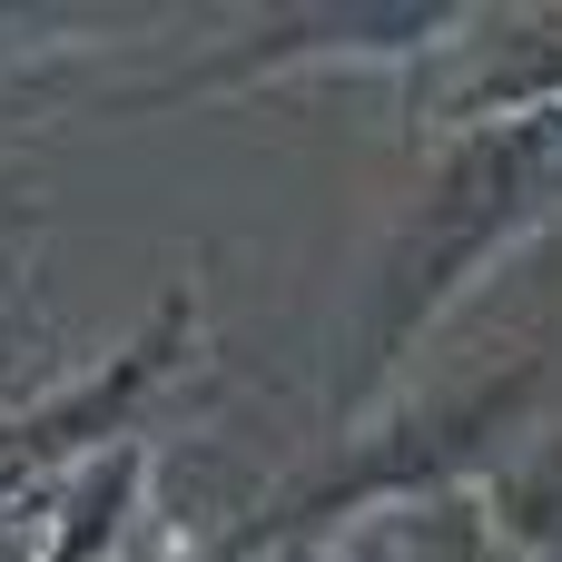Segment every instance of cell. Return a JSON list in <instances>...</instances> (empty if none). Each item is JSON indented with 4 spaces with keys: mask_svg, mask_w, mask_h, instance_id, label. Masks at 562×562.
<instances>
[{
    "mask_svg": "<svg viewBox=\"0 0 562 562\" xmlns=\"http://www.w3.org/2000/svg\"><path fill=\"white\" fill-rule=\"evenodd\" d=\"M286 562H346V553H286Z\"/></svg>",
    "mask_w": 562,
    "mask_h": 562,
    "instance_id": "obj_6",
    "label": "cell"
},
{
    "mask_svg": "<svg viewBox=\"0 0 562 562\" xmlns=\"http://www.w3.org/2000/svg\"><path fill=\"white\" fill-rule=\"evenodd\" d=\"M178 346H188V296H168V306H158V326H148L138 346H119L79 395H49V405L10 415V425H0V504H10L30 474H69V454H89L99 435H119V425H128V405L178 366Z\"/></svg>",
    "mask_w": 562,
    "mask_h": 562,
    "instance_id": "obj_3",
    "label": "cell"
},
{
    "mask_svg": "<svg viewBox=\"0 0 562 562\" xmlns=\"http://www.w3.org/2000/svg\"><path fill=\"white\" fill-rule=\"evenodd\" d=\"M415 562H494V533H484V514H474V504H445V514L425 524Z\"/></svg>",
    "mask_w": 562,
    "mask_h": 562,
    "instance_id": "obj_5",
    "label": "cell"
},
{
    "mask_svg": "<svg viewBox=\"0 0 562 562\" xmlns=\"http://www.w3.org/2000/svg\"><path fill=\"white\" fill-rule=\"evenodd\" d=\"M553 198H562V119L553 109H524V119H504V128H474V138L435 168L425 207L405 217V237H395V257H385V277H375V306H366V336H356V385H375V366H395V356L454 306V286H464L524 217H543Z\"/></svg>",
    "mask_w": 562,
    "mask_h": 562,
    "instance_id": "obj_1",
    "label": "cell"
},
{
    "mask_svg": "<svg viewBox=\"0 0 562 562\" xmlns=\"http://www.w3.org/2000/svg\"><path fill=\"white\" fill-rule=\"evenodd\" d=\"M514 395H524V375H494V385H474V395H445V405H415L385 445H366L356 464H336V484H316V494H286L277 514H267V533H286V524H306V514H336V504H366V494H415V484H445V474H464L504 425H514Z\"/></svg>",
    "mask_w": 562,
    "mask_h": 562,
    "instance_id": "obj_2",
    "label": "cell"
},
{
    "mask_svg": "<svg viewBox=\"0 0 562 562\" xmlns=\"http://www.w3.org/2000/svg\"><path fill=\"white\" fill-rule=\"evenodd\" d=\"M128 474H138L128 454H99V464H89V494H79V514L59 524V553L49 562H99V543H109L119 514H128Z\"/></svg>",
    "mask_w": 562,
    "mask_h": 562,
    "instance_id": "obj_4",
    "label": "cell"
}]
</instances>
